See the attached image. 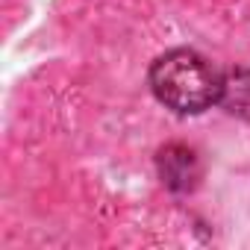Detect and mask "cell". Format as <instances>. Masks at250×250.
Instances as JSON below:
<instances>
[{
	"label": "cell",
	"mask_w": 250,
	"mask_h": 250,
	"mask_svg": "<svg viewBox=\"0 0 250 250\" xmlns=\"http://www.w3.org/2000/svg\"><path fill=\"white\" fill-rule=\"evenodd\" d=\"M218 106L227 115L250 124V68H232V71L221 74Z\"/></svg>",
	"instance_id": "3957f363"
},
{
	"label": "cell",
	"mask_w": 250,
	"mask_h": 250,
	"mask_svg": "<svg viewBox=\"0 0 250 250\" xmlns=\"http://www.w3.org/2000/svg\"><path fill=\"white\" fill-rule=\"evenodd\" d=\"M153 97L177 115H200L218 103L221 74L197 50L177 47L162 53L147 74Z\"/></svg>",
	"instance_id": "6da1fadb"
},
{
	"label": "cell",
	"mask_w": 250,
	"mask_h": 250,
	"mask_svg": "<svg viewBox=\"0 0 250 250\" xmlns=\"http://www.w3.org/2000/svg\"><path fill=\"white\" fill-rule=\"evenodd\" d=\"M156 171L165 188H171L174 194H186L200 180V159L186 145H165L156 153Z\"/></svg>",
	"instance_id": "7a4b0ae2"
}]
</instances>
